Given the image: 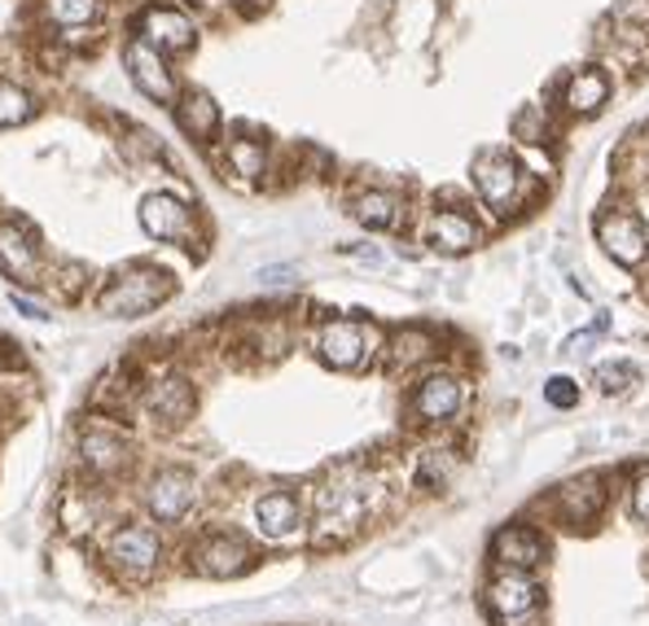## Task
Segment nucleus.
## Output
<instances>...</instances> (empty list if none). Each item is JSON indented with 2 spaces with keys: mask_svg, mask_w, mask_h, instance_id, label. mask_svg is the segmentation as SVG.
<instances>
[{
  "mask_svg": "<svg viewBox=\"0 0 649 626\" xmlns=\"http://www.w3.org/2000/svg\"><path fill=\"white\" fill-rule=\"evenodd\" d=\"M171 289H176L171 272L136 263V267H124L119 276H111V285L97 294V311L111 320H136V316H149L154 307H163L171 298Z\"/></svg>",
  "mask_w": 649,
  "mask_h": 626,
  "instance_id": "f257e3e1",
  "label": "nucleus"
},
{
  "mask_svg": "<svg viewBox=\"0 0 649 626\" xmlns=\"http://www.w3.org/2000/svg\"><path fill=\"white\" fill-rule=\"evenodd\" d=\"M470 176H474L479 198H483L496 215H510L522 202V193H526V171H522V162L510 149H483V153L474 158Z\"/></svg>",
  "mask_w": 649,
  "mask_h": 626,
  "instance_id": "f03ea898",
  "label": "nucleus"
},
{
  "mask_svg": "<svg viewBox=\"0 0 649 626\" xmlns=\"http://www.w3.org/2000/svg\"><path fill=\"white\" fill-rule=\"evenodd\" d=\"M106 561H111V570H119L128 583H145V579L163 565V534H158L154 526L128 521V526L111 530V539H106Z\"/></svg>",
  "mask_w": 649,
  "mask_h": 626,
  "instance_id": "7ed1b4c3",
  "label": "nucleus"
},
{
  "mask_svg": "<svg viewBox=\"0 0 649 626\" xmlns=\"http://www.w3.org/2000/svg\"><path fill=\"white\" fill-rule=\"evenodd\" d=\"M374 342H378V333L365 320H325L316 333V356L325 369L356 373L374 360Z\"/></svg>",
  "mask_w": 649,
  "mask_h": 626,
  "instance_id": "20e7f679",
  "label": "nucleus"
},
{
  "mask_svg": "<svg viewBox=\"0 0 649 626\" xmlns=\"http://www.w3.org/2000/svg\"><path fill=\"white\" fill-rule=\"evenodd\" d=\"M189 565L202 579H238L255 565V548L233 530H211L189 548Z\"/></svg>",
  "mask_w": 649,
  "mask_h": 626,
  "instance_id": "39448f33",
  "label": "nucleus"
},
{
  "mask_svg": "<svg viewBox=\"0 0 649 626\" xmlns=\"http://www.w3.org/2000/svg\"><path fill=\"white\" fill-rule=\"evenodd\" d=\"M365 503H369V496H365L356 482H329V487L316 496V521H312L316 543H338V539H347V534L365 521Z\"/></svg>",
  "mask_w": 649,
  "mask_h": 626,
  "instance_id": "423d86ee",
  "label": "nucleus"
},
{
  "mask_svg": "<svg viewBox=\"0 0 649 626\" xmlns=\"http://www.w3.org/2000/svg\"><path fill=\"white\" fill-rule=\"evenodd\" d=\"M75 447H80V460H84V469H88L93 478H119L132 465L128 434L115 429L111 421H88V425H80Z\"/></svg>",
  "mask_w": 649,
  "mask_h": 626,
  "instance_id": "0eeeda50",
  "label": "nucleus"
},
{
  "mask_svg": "<svg viewBox=\"0 0 649 626\" xmlns=\"http://www.w3.org/2000/svg\"><path fill=\"white\" fill-rule=\"evenodd\" d=\"M593 229H597V246L610 254L619 267L637 272V267L649 263V229L641 224V215H632V211H606V215H597Z\"/></svg>",
  "mask_w": 649,
  "mask_h": 626,
  "instance_id": "6e6552de",
  "label": "nucleus"
},
{
  "mask_svg": "<svg viewBox=\"0 0 649 626\" xmlns=\"http://www.w3.org/2000/svg\"><path fill=\"white\" fill-rule=\"evenodd\" d=\"M198 478L189 474V469H158L154 478H149V487H145V508H149V517L154 521H163V526H176V521H185L189 512H193V503H198Z\"/></svg>",
  "mask_w": 649,
  "mask_h": 626,
  "instance_id": "1a4fd4ad",
  "label": "nucleus"
},
{
  "mask_svg": "<svg viewBox=\"0 0 649 626\" xmlns=\"http://www.w3.org/2000/svg\"><path fill=\"white\" fill-rule=\"evenodd\" d=\"M461 403H465V385L457 373H426L412 385V399H408V407L421 425H448L461 412Z\"/></svg>",
  "mask_w": 649,
  "mask_h": 626,
  "instance_id": "9d476101",
  "label": "nucleus"
},
{
  "mask_svg": "<svg viewBox=\"0 0 649 626\" xmlns=\"http://www.w3.org/2000/svg\"><path fill=\"white\" fill-rule=\"evenodd\" d=\"M0 272L18 285L40 280V237L27 220H0Z\"/></svg>",
  "mask_w": 649,
  "mask_h": 626,
  "instance_id": "9b49d317",
  "label": "nucleus"
},
{
  "mask_svg": "<svg viewBox=\"0 0 649 626\" xmlns=\"http://www.w3.org/2000/svg\"><path fill=\"white\" fill-rule=\"evenodd\" d=\"M145 412H149V421L154 425H167V429H176V425H185L189 416H193V407H198V394H193V381L180 373L171 376H158V381H149L145 385Z\"/></svg>",
  "mask_w": 649,
  "mask_h": 626,
  "instance_id": "f8f14e48",
  "label": "nucleus"
},
{
  "mask_svg": "<svg viewBox=\"0 0 649 626\" xmlns=\"http://www.w3.org/2000/svg\"><path fill=\"white\" fill-rule=\"evenodd\" d=\"M140 229L154 242H189L193 237V211L176 193H145L140 198Z\"/></svg>",
  "mask_w": 649,
  "mask_h": 626,
  "instance_id": "ddd939ff",
  "label": "nucleus"
},
{
  "mask_svg": "<svg viewBox=\"0 0 649 626\" xmlns=\"http://www.w3.org/2000/svg\"><path fill=\"white\" fill-rule=\"evenodd\" d=\"M124 66H128L132 84H136L149 102H158V106H171V102H176V75L167 71V62H163V53H158L154 44L132 40L128 49H124Z\"/></svg>",
  "mask_w": 649,
  "mask_h": 626,
  "instance_id": "4468645a",
  "label": "nucleus"
},
{
  "mask_svg": "<svg viewBox=\"0 0 649 626\" xmlns=\"http://www.w3.org/2000/svg\"><path fill=\"white\" fill-rule=\"evenodd\" d=\"M544 556H548V543H544V534L535 530V526H501L496 530V539H492V561L501 565V570H522V574H531V570H540L544 565Z\"/></svg>",
  "mask_w": 649,
  "mask_h": 626,
  "instance_id": "2eb2a0df",
  "label": "nucleus"
},
{
  "mask_svg": "<svg viewBox=\"0 0 649 626\" xmlns=\"http://www.w3.org/2000/svg\"><path fill=\"white\" fill-rule=\"evenodd\" d=\"M483 242V229L461 206H439L426 220V246L439 254H470Z\"/></svg>",
  "mask_w": 649,
  "mask_h": 626,
  "instance_id": "dca6fc26",
  "label": "nucleus"
},
{
  "mask_svg": "<svg viewBox=\"0 0 649 626\" xmlns=\"http://www.w3.org/2000/svg\"><path fill=\"white\" fill-rule=\"evenodd\" d=\"M140 40L154 44L158 53H185L193 44V22L180 9L154 4V9L140 13Z\"/></svg>",
  "mask_w": 649,
  "mask_h": 626,
  "instance_id": "f3484780",
  "label": "nucleus"
},
{
  "mask_svg": "<svg viewBox=\"0 0 649 626\" xmlns=\"http://www.w3.org/2000/svg\"><path fill=\"white\" fill-rule=\"evenodd\" d=\"M606 102H610V75H606L601 66H579V71L566 75V84H562V106H566L571 115L593 119V115H601Z\"/></svg>",
  "mask_w": 649,
  "mask_h": 626,
  "instance_id": "a211bd4d",
  "label": "nucleus"
},
{
  "mask_svg": "<svg viewBox=\"0 0 649 626\" xmlns=\"http://www.w3.org/2000/svg\"><path fill=\"white\" fill-rule=\"evenodd\" d=\"M488 605H492V614H501V618H526V614L540 605V587H535V579L522 574V570H501V574L488 583Z\"/></svg>",
  "mask_w": 649,
  "mask_h": 626,
  "instance_id": "6ab92c4d",
  "label": "nucleus"
},
{
  "mask_svg": "<svg viewBox=\"0 0 649 626\" xmlns=\"http://www.w3.org/2000/svg\"><path fill=\"white\" fill-rule=\"evenodd\" d=\"M553 508H557V517H562V521H571V526H588V521H597V517H601V508H606L601 478H593V474L571 478L566 487H557V491H553Z\"/></svg>",
  "mask_w": 649,
  "mask_h": 626,
  "instance_id": "aec40b11",
  "label": "nucleus"
},
{
  "mask_svg": "<svg viewBox=\"0 0 649 626\" xmlns=\"http://www.w3.org/2000/svg\"><path fill=\"white\" fill-rule=\"evenodd\" d=\"M255 526H260L263 539L272 543H285L303 530V503L294 500L290 491H263L255 500Z\"/></svg>",
  "mask_w": 649,
  "mask_h": 626,
  "instance_id": "412c9836",
  "label": "nucleus"
},
{
  "mask_svg": "<svg viewBox=\"0 0 649 626\" xmlns=\"http://www.w3.org/2000/svg\"><path fill=\"white\" fill-rule=\"evenodd\" d=\"M352 215H356V224H365L369 233H390V229H399V220H404V202H399L395 193H387V189H365V193H356Z\"/></svg>",
  "mask_w": 649,
  "mask_h": 626,
  "instance_id": "4be33fe9",
  "label": "nucleus"
},
{
  "mask_svg": "<svg viewBox=\"0 0 649 626\" xmlns=\"http://www.w3.org/2000/svg\"><path fill=\"white\" fill-rule=\"evenodd\" d=\"M176 119H180V127H185V136H193V140H211L216 127H220V106H216L202 88H193V93L180 97Z\"/></svg>",
  "mask_w": 649,
  "mask_h": 626,
  "instance_id": "5701e85b",
  "label": "nucleus"
},
{
  "mask_svg": "<svg viewBox=\"0 0 649 626\" xmlns=\"http://www.w3.org/2000/svg\"><path fill=\"white\" fill-rule=\"evenodd\" d=\"M435 356V333L421 329V325H408V329H395L387 338V360L395 369H412L421 360Z\"/></svg>",
  "mask_w": 649,
  "mask_h": 626,
  "instance_id": "b1692460",
  "label": "nucleus"
},
{
  "mask_svg": "<svg viewBox=\"0 0 649 626\" xmlns=\"http://www.w3.org/2000/svg\"><path fill=\"white\" fill-rule=\"evenodd\" d=\"M412 478H417V487H426V491H439V487H448V482L457 478V452L426 447V452L417 456V465H412Z\"/></svg>",
  "mask_w": 649,
  "mask_h": 626,
  "instance_id": "393cba45",
  "label": "nucleus"
},
{
  "mask_svg": "<svg viewBox=\"0 0 649 626\" xmlns=\"http://www.w3.org/2000/svg\"><path fill=\"white\" fill-rule=\"evenodd\" d=\"M31 115H35L31 97H27L18 84L0 79V131H9V127H22L27 119H31Z\"/></svg>",
  "mask_w": 649,
  "mask_h": 626,
  "instance_id": "a878e982",
  "label": "nucleus"
},
{
  "mask_svg": "<svg viewBox=\"0 0 649 626\" xmlns=\"http://www.w3.org/2000/svg\"><path fill=\"white\" fill-rule=\"evenodd\" d=\"M97 0H44V13L57 22V26H84V22H93L97 18Z\"/></svg>",
  "mask_w": 649,
  "mask_h": 626,
  "instance_id": "bb28decb",
  "label": "nucleus"
},
{
  "mask_svg": "<svg viewBox=\"0 0 649 626\" xmlns=\"http://www.w3.org/2000/svg\"><path fill=\"white\" fill-rule=\"evenodd\" d=\"M637 381H641V373H637V364H628V360H615V364H601V369H597L601 394H628Z\"/></svg>",
  "mask_w": 649,
  "mask_h": 626,
  "instance_id": "cd10ccee",
  "label": "nucleus"
},
{
  "mask_svg": "<svg viewBox=\"0 0 649 626\" xmlns=\"http://www.w3.org/2000/svg\"><path fill=\"white\" fill-rule=\"evenodd\" d=\"M229 162H233V171L238 176H247V180H255V176H263V145L260 140H233L229 145Z\"/></svg>",
  "mask_w": 649,
  "mask_h": 626,
  "instance_id": "c85d7f7f",
  "label": "nucleus"
},
{
  "mask_svg": "<svg viewBox=\"0 0 649 626\" xmlns=\"http://www.w3.org/2000/svg\"><path fill=\"white\" fill-rule=\"evenodd\" d=\"M544 403H553V407H575L579 403V385L571 381V376H548L544 381Z\"/></svg>",
  "mask_w": 649,
  "mask_h": 626,
  "instance_id": "c756f323",
  "label": "nucleus"
},
{
  "mask_svg": "<svg viewBox=\"0 0 649 626\" xmlns=\"http://www.w3.org/2000/svg\"><path fill=\"white\" fill-rule=\"evenodd\" d=\"M514 131H519V140H526V145H544V136H548L544 110H522L519 119H514Z\"/></svg>",
  "mask_w": 649,
  "mask_h": 626,
  "instance_id": "7c9ffc66",
  "label": "nucleus"
},
{
  "mask_svg": "<svg viewBox=\"0 0 649 626\" xmlns=\"http://www.w3.org/2000/svg\"><path fill=\"white\" fill-rule=\"evenodd\" d=\"M615 22L632 31H649V0H615Z\"/></svg>",
  "mask_w": 649,
  "mask_h": 626,
  "instance_id": "2f4dec72",
  "label": "nucleus"
},
{
  "mask_svg": "<svg viewBox=\"0 0 649 626\" xmlns=\"http://www.w3.org/2000/svg\"><path fill=\"white\" fill-rule=\"evenodd\" d=\"M632 512L649 526V469H641V474L632 478Z\"/></svg>",
  "mask_w": 649,
  "mask_h": 626,
  "instance_id": "473e14b6",
  "label": "nucleus"
},
{
  "mask_svg": "<svg viewBox=\"0 0 649 626\" xmlns=\"http://www.w3.org/2000/svg\"><path fill=\"white\" fill-rule=\"evenodd\" d=\"M9 303H13V311H22V316H27V320H53V316H49V307H44V303H31V298H27V294H18V289H13V294H9Z\"/></svg>",
  "mask_w": 649,
  "mask_h": 626,
  "instance_id": "72a5a7b5",
  "label": "nucleus"
}]
</instances>
